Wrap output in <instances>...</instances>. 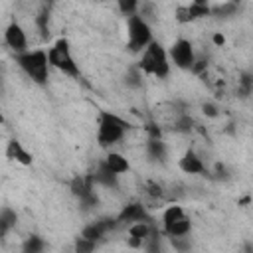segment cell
Masks as SVG:
<instances>
[{"label": "cell", "instance_id": "1", "mask_svg": "<svg viewBox=\"0 0 253 253\" xmlns=\"http://www.w3.org/2000/svg\"><path fill=\"white\" fill-rule=\"evenodd\" d=\"M16 63L18 67L38 85H43L47 83L49 79V57H47V51L43 49H30L26 53H20L16 55Z\"/></svg>", "mask_w": 253, "mask_h": 253}, {"label": "cell", "instance_id": "2", "mask_svg": "<svg viewBox=\"0 0 253 253\" xmlns=\"http://www.w3.org/2000/svg\"><path fill=\"white\" fill-rule=\"evenodd\" d=\"M138 69L142 73H148V75H154L158 79H164L170 73V61H168V53H166L164 45L158 43V42H152L142 51Z\"/></svg>", "mask_w": 253, "mask_h": 253}, {"label": "cell", "instance_id": "3", "mask_svg": "<svg viewBox=\"0 0 253 253\" xmlns=\"http://www.w3.org/2000/svg\"><path fill=\"white\" fill-rule=\"evenodd\" d=\"M128 128V123L117 117L115 113L103 111L99 115V128H97V140L101 146H113L119 140H123L125 132Z\"/></svg>", "mask_w": 253, "mask_h": 253}, {"label": "cell", "instance_id": "4", "mask_svg": "<svg viewBox=\"0 0 253 253\" xmlns=\"http://www.w3.org/2000/svg\"><path fill=\"white\" fill-rule=\"evenodd\" d=\"M47 57H49V65L55 67L57 71H61L63 75L69 77H79V65L75 63L71 49H69V42L67 40H57L49 49H47Z\"/></svg>", "mask_w": 253, "mask_h": 253}, {"label": "cell", "instance_id": "5", "mask_svg": "<svg viewBox=\"0 0 253 253\" xmlns=\"http://www.w3.org/2000/svg\"><path fill=\"white\" fill-rule=\"evenodd\" d=\"M126 34H128V49L130 51H144L154 40H152V30L140 14L126 18Z\"/></svg>", "mask_w": 253, "mask_h": 253}, {"label": "cell", "instance_id": "6", "mask_svg": "<svg viewBox=\"0 0 253 253\" xmlns=\"http://www.w3.org/2000/svg\"><path fill=\"white\" fill-rule=\"evenodd\" d=\"M162 229L168 237H184L192 229V221L180 206H170L162 213Z\"/></svg>", "mask_w": 253, "mask_h": 253}, {"label": "cell", "instance_id": "7", "mask_svg": "<svg viewBox=\"0 0 253 253\" xmlns=\"http://www.w3.org/2000/svg\"><path fill=\"white\" fill-rule=\"evenodd\" d=\"M168 55H170L172 63H174L176 67H180V69H194V65H196L194 45H192L188 40H184V38L176 40V42L170 45Z\"/></svg>", "mask_w": 253, "mask_h": 253}, {"label": "cell", "instance_id": "8", "mask_svg": "<svg viewBox=\"0 0 253 253\" xmlns=\"http://www.w3.org/2000/svg\"><path fill=\"white\" fill-rule=\"evenodd\" d=\"M4 42H6V45H8L16 55L30 51V49H28V36H26L24 28H22L18 22H12V24L6 26V30H4Z\"/></svg>", "mask_w": 253, "mask_h": 253}, {"label": "cell", "instance_id": "9", "mask_svg": "<svg viewBox=\"0 0 253 253\" xmlns=\"http://www.w3.org/2000/svg\"><path fill=\"white\" fill-rule=\"evenodd\" d=\"M119 221L117 219H111V217H103V219H97V221H93V223H89L83 231H81V235L85 237V239H91V241H99V239H103L115 225H117Z\"/></svg>", "mask_w": 253, "mask_h": 253}, {"label": "cell", "instance_id": "10", "mask_svg": "<svg viewBox=\"0 0 253 253\" xmlns=\"http://www.w3.org/2000/svg\"><path fill=\"white\" fill-rule=\"evenodd\" d=\"M211 10H210L208 4H204V2H192L188 6H180L176 10V18H178V22H194L198 18L208 16Z\"/></svg>", "mask_w": 253, "mask_h": 253}, {"label": "cell", "instance_id": "11", "mask_svg": "<svg viewBox=\"0 0 253 253\" xmlns=\"http://www.w3.org/2000/svg\"><path fill=\"white\" fill-rule=\"evenodd\" d=\"M117 221L121 223H136V221H148L146 210L142 204H128L123 208V211L119 213Z\"/></svg>", "mask_w": 253, "mask_h": 253}, {"label": "cell", "instance_id": "12", "mask_svg": "<svg viewBox=\"0 0 253 253\" xmlns=\"http://www.w3.org/2000/svg\"><path fill=\"white\" fill-rule=\"evenodd\" d=\"M180 170L186 172V174H204L206 166H204L202 158L194 150H186L184 156L180 158Z\"/></svg>", "mask_w": 253, "mask_h": 253}, {"label": "cell", "instance_id": "13", "mask_svg": "<svg viewBox=\"0 0 253 253\" xmlns=\"http://www.w3.org/2000/svg\"><path fill=\"white\" fill-rule=\"evenodd\" d=\"M105 164H107V168L111 170V172H115L117 176H121V174H125V172H128L130 170V164H128V160L123 156V154H119V152H109L107 156H105V160H103Z\"/></svg>", "mask_w": 253, "mask_h": 253}, {"label": "cell", "instance_id": "14", "mask_svg": "<svg viewBox=\"0 0 253 253\" xmlns=\"http://www.w3.org/2000/svg\"><path fill=\"white\" fill-rule=\"evenodd\" d=\"M93 180H95L97 184L105 186V188H117V174H115V172H111V170L107 168V164H105V162H101V164H99L97 172L93 174Z\"/></svg>", "mask_w": 253, "mask_h": 253}, {"label": "cell", "instance_id": "15", "mask_svg": "<svg viewBox=\"0 0 253 253\" xmlns=\"http://www.w3.org/2000/svg\"><path fill=\"white\" fill-rule=\"evenodd\" d=\"M6 154H8V158L18 160V162H22V164H32V154H30L28 150H24V146H22L18 140H12V142L8 144Z\"/></svg>", "mask_w": 253, "mask_h": 253}, {"label": "cell", "instance_id": "16", "mask_svg": "<svg viewBox=\"0 0 253 253\" xmlns=\"http://www.w3.org/2000/svg\"><path fill=\"white\" fill-rule=\"evenodd\" d=\"M146 150H148V156L154 158V160H164L166 158V144L158 138V136H152L148 142H146Z\"/></svg>", "mask_w": 253, "mask_h": 253}, {"label": "cell", "instance_id": "17", "mask_svg": "<svg viewBox=\"0 0 253 253\" xmlns=\"http://www.w3.org/2000/svg\"><path fill=\"white\" fill-rule=\"evenodd\" d=\"M43 247L45 241L40 235H30L22 245V253H43Z\"/></svg>", "mask_w": 253, "mask_h": 253}, {"label": "cell", "instance_id": "18", "mask_svg": "<svg viewBox=\"0 0 253 253\" xmlns=\"http://www.w3.org/2000/svg\"><path fill=\"white\" fill-rule=\"evenodd\" d=\"M14 225H16V213L10 208H4L2 215H0V231H2V235H6Z\"/></svg>", "mask_w": 253, "mask_h": 253}, {"label": "cell", "instance_id": "19", "mask_svg": "<svg viewBox=\"0 0 253 253\" xmlns=\"http://www.w3.org/2000/svg\"><path fill=\"white\" fill-rule=\"evenodd\" d=\"M95 247H97V243L91 241V239H85L83 235H79V237L75 239V245H73L75 253H93Z\"/></svg>", "mask_w": 253, "mask_h": 253}, {"label": "cell", "instance_id": "20", "mask_svg": "<svg viewBox=\"0 0 253 253\" xmlns=\"http://www.w3.org/2000/svg\"><path fill=\"white\" fill-rule=\"evenodd\" d=\"M119 8H121V12L125 14V16H136L138 14V10H140V4L138 2H134V0H123V2H119Z\"/></svg>", "mask_w": 253, "mask_h": 253}, {"label": "cell", "instance_id": "21", "mask_svg": "<svg viewBox=\"0 0 253 253\" xmlns=\"http://www.w3.org/2000/svg\"><path fill=\"white\" fill-rule=\"evenodd\" d=\"M170 241H172V245H174L180 253L190 251V239H188V235H184V237H170Z\"/></svg>", "mask_w": 253, "mask_h": 253}, {"label": "cell", "instance_id": "22", "mask_svg": "<svg viewBox=\"0 0 253 253\" xmlns=\"http://www.w3.org/2000/svg\"><path fill=\"white\" fill-rule=\"evenodd\" d=\"M126 83H128L130 87H138V85L142 83V71H140V69H132V71L128 73V77H126Z\"/></svg>", "mask_w": 253, "mask_h": 253}, {"label": "cell", "instance_id": "23", "mask_svg": "<svg viewBox=\"0 0 253 253\" xmlns=\"http://www.w3.org/2000/svg\"><path fill=\"white\" fill-rule=\"evenodd\" d=\"M215 14H233L235 12V4H223V6H217L213 8Z\"/></svg>", "mask_w": 253, "mask_h": 253}, {"label": "cell", "instance_id": "24", "mask_svg": "<svg viewBox=\"0 0 253 253\" xmlns=\"http://www.w3.org/2000/svg\"><path fill=\"white\" fill-rule=\"evenodd\" d=\"M204 113H206L208 117H217V107L211 105V103H206V105H204Z\"/></svg>", "mask_w": 253, "mask_h": 253}, {"label": "cell", "instance_id": "25", "mask_svg": "<svg viewBox=\"0 0 253 253\" xmlns=\"http://www.w3.org/2000/svg\"><path fill=\"white\" fill-rule=\"evenodd\" d=\"M213 42H215L217 45H221L225 40H223V36H221V34H215V36H213Z\"/></svg>", "mask_w": 253, "mask_h": 253}]
</instances>
